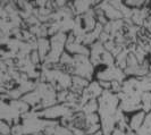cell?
Masks as SVG:
<instances>
[{"mask_svg":"<svg viewBox=\"0 0 151 135\" xmlns=\"http://www.w3.org/2000/svg\"><path fill=\"white\" fill-rule=\"evenodd\" d=\"M110 91L115 94H119L121 92H123V83L118 82V81H113Z\"/></svg>","mask_w":151,"mask_h":135,"instance_id":"12","label":"cell"},{"mask_svg":"<svg viewBox=\"0 0 151 135\" xmlns=\"http://www.w3.org/2000/svg\"><path fill=\"white\" fill-rule=\"evenodd\" d=\"M99 7L105 11L107 18L109 21H111V22L113 21H118V19H124L123 14H122L118 9H116V8L114 7L113 5L110 4V1H101L100 5H99Z\"/></svg>","mask_w":151,"mask_h":135,"instance_id":"1","label":"cell"},{"mask_svg":"<svg viewBox=\"0 0 151 135\" xmlns=\"http://www.w3.org/2000/svg\"><path fill=\"white\" fill-rule=\"evenodd\" d=\"M0 135H13V126L6 120H0Z\"/></svg>","mask_w":151,"mask_h":135,"instance_id":"9","label":"cell"},{"mask_svg":"<svg viewBox=\"0 0 151 135\" xmlns=\"http://www.w3.org/2000/svg\"><path fill=\"white\" fill-rule=\"evenodd\" d=\"M68 96H69V90H61L59 92H57V101H58V103H66Z\"/></svg>","mask_w":151,"mask_h":135,"instance_id":"11","label":"cell"},{"mask_svg":"<svg viewBox=\"0 0 151 135\" xmlns=\"http://www.w3.org/2000/svg\"><path fill=\"white\" fill-rule=\"evenodd\" d=\"M98 124H101V117H100V115L98 113L85 115V126L86 127H90V126H93V125H98Z\"/></svg>","mask_w":151,"mask_h":135,"instance_id":"8","label":"cell"},{"mask_svg":"<svg viewBox=\"0 0 151 135\" xmlns=\"http://www.w3.org/2000/svg\"><path fill=\"white\" fill-rule=\"evenodd\" d=\"M125 5L132 9H141L147 5V1H144V0H126Z\"/></svg>","mask_w":151,"mask_h":135,"instance_id":"10","label":"cell"},{"mask_svg":"<svg viewBox=\"0 0 151 135\" xmlns=\"http://www.w3.org/2000/svg\"><path fill=\"white\" fill-rule=\"evenodd\" d=\"M145 117H147V113H144L143 110H139L136 113L129 115V129L133 132H137L143 126Z\"/></svg>","mask_w":151,"mask_h":135,"instance_id":"2","label":"cell"},{"mask_svg":"<svg viewBox=\"0 0 151 135\" xmlns=\"http://www.w3.org/2000/svg\"><path fill=\"white\" fill-rule=\"evenodd\" d=\"M116 42H115V40L113 39H110L109 41H107L106 43H104V47H105V49H106V51H109V52H113V50L116 48Z\"/></svg>","mask_w":151,"mask_h":135,"instance_id":"13","label":"cell"},{"mask_svg":"<svg viewBox=\"0 0 151 135\" xmlns=\"http://www.w3.org/2000/svg\"><path fill=\"white\" fill-rule=\"evenodd\" d=\"M99 111V102L98 99H91L89 102H86L82 108V113L84 115L89 113H97Z\"/></svg>","mask_w":151,"mask_h":135,"instance_id":"6","label":"cell"},{"mask_svg":"<svg viewBox=\"0 0 151 135\" xmlns=\"http://www.w3.org/2000/svg\"><path fill=\"white\" fill-rule=\"evenodd\" d=\"M147 77L151 78V65H150V68H149V72H148V75H147Z\"/></svg>","mask_w":151,"mask_h":135,"instance_id":"14","label":"cell"},{"mask_svg":"<svg viewBox=\"0 0 151 135\" xmlns=\"http://www.w3.org/2000/svg\"><path fill=\"white\" fill-rule=\"evenodd\" d=\"M86 91H88V93L90 94V97L92 99H99L105 90L101 88V85L99 84V82L97 80H93V81H91L90 85L88 86Z\"/></svg>","mask_w":151,"mask_h":135,"instance_id":"4","label":"cell"},{"mask_svg":"<svg viewBox=\"0 0 151 135\" xmlns=\"http://www.w3.org/2000/svg\"><path fill=\"white\" fill-rule=\"evenodd\" d=\"M101 60V66L102 67H113L116 66V58L113 56V53L109 52V51H104V53L101 55L100 57Z\"/></svg>","mask_w":151,"mask_h":135,"instance_id":"5","label":"cell"},{"mask_svg":"<svg viewBox=\"0 0 151 135\" xmlns=\"http://www.w3.org/2000/svg\"><path fill=\"white\" fill-rule=\"evenodd\" d=\"M37 50H38L39 55L42 59V62H45L47 56L49 55L50 50H51V41L50 38H41L38 39L37 41Z\"/></svg>","mask_w":151,"mask_h":135,"instance_id":"3","label":"cell"},{"mask_svg":"<svg viewBox=\"0 0 151 135\" xmlns=\"http://www.w3.org/2000/svg\"><path fill=\"white\" fill-rule=\"evenodd\" d=\"M141 107L144 113H151V92H144L141 97Z\"/></svg>","mask_w":151,"mask_h":135,"instance_id":"7","label":"cell"}]
</instances>
